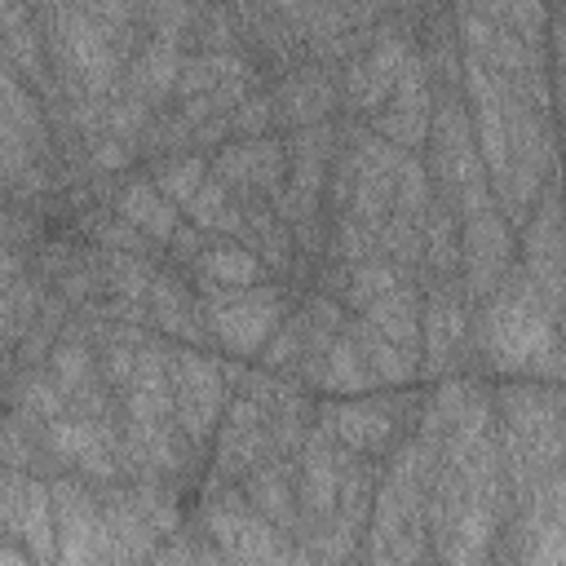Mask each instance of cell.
Returning a JSON list of instances; mask_svg holds the SVG:
<instances>
[{"instance_id": "6da1fadb", "label": "cell", "mask_w": 566, "mask_h": 566, "mask_svg": "<svg viewBox=\"0 0 566 566\" xmlns=\"http://www.w3.org/2000/svg\"><path fill=\"white\" fill-rule=\"evenodd\" d=\"M557 340V314L539 296V287L526 279L522 265L509 270L500 292L478 305V349L491 371L500 376H526L535 358H544Z\"/></svg>"}, {"instance_id": "7a4b0ae2", "label": "cell", "mask_w": 566, "mask_h": 566, "mask_svg": "<svg viewBox=\"0 0 566 566\" xmlns=\"http://www.w3.org/2000/svg\"><path fill=\"white\" fill-rule=\"evenodd\" d=\"M208 336L217 349H226L239 363H252L265 354L283 318L292 314V292L283 283H256L239 292H199Z\"/></svg>"}, {"instance_id": "3957f363", "label": "cell", "mask_w": 566, "mask_h": 566, "mask_svg": "<svg viewBox=\"0 0 566 566\" xmlns=\"http://www.w3.org/2000/svg\"><path fill=\"white\" fill-rule=\"evenodd\" d=\"M168 380H172V407L181 438L203 455L217 442V429L226 420V407L234 398L226 380V363L217 354H203L195 345L168 340Z\"/></svg>"}, {"instance_id": "277c9868", "label": "cell", "mask_w": 566, "mask_h": 566, "mask_svg": "<svg viewBox=\"0 0 566 566\" xmlns=\"http://www.w3.org/2000/svg\"><path fill=\"white\" fill-rule=\"evenodd\" d=\"M526 279L539 287L548 310L566 314V190L557 177H548L531 221L522 226V261Z\"/></svg>"}, {"instance_id": "5b68a950", "label": "cell", "mask_w": 566, "mask_h": 566, "mask_svg": "<svg viewBox=\"0 0 566 566\" xmlns=\"http://www.w3.org/2000/svg\"><path fill=\"white\" fill-rule=\"evenodd\" d=\"M0 517H4V539L22 544L35 566L57 562V509H53V478L40 473H18L4 469L0 486Z\"/></svg>"}, {"instance_id": "8992f818", "label": "cell", "mask_w": 566, "mask_h": 566, "mask_svg": "<svg viewBox=\"0 0 566 566\" xmlns=\"http://www.w3.org/2000/svg\"><path fill=\"white\" fill-rule=\"evenodd\" d=\"M460 248H464V261H460L464 296L469 305H486L509 279V270L517 265V230L504 221L500 208H486L478 217H464Z\"/></svg>"}, {"instance_id": "52a82bcc", "label": "cell", "mask_w": 566, "mask_h": 566, "mask_svg": "<svg viewBox=\"0 0 566 566\" xmlns=\"http://www.w3.org/2000/svg\"><path fill=\"white\" fill-rule=\"evenodd\" d=\"M407 407H411V398H402L398 389H389V394H363V398H340V402H323L336 442L349 447L354 455H367V460H380V455H389V451L402 442L398 429L411 424V420L402 416Z\"/></svg>"}, {"instance_id": "ba28073f", "label": "cell", "mask_w": 566, "mask_h": 566, "mask_svg": "<svg viewBox=\"0 0 566 566\" xmlns=\"http://www.w3.org/2000/svg\"><path fill=\"white\" fill-rule=\"evenodd\" d=\"M420 310V376L447 380L455 371L460 345L469 336V296L460 279H433Z\"/></svg>"}, {"instance_id": "9c48e42d", "label": "cell", "mask_w": 566, "mask_h": 566, "mask_svg": "<svg viewBox=\"0 0 566 566\" xmlns=\"http://www.w3.org/2000/svg\"><path fill=\"white\" fill-rule=\"evenodd\" d=\"M270 455V411L243 394L230 398L226 407V420L217 429V442H212V478H226V482H243L261 460Z\"/></svg>"}, {"instance_id": "30bf717a", "label": "cell", "mask_w": 566, "mask_h": 566, "mask_svg": "<svg viewBox=\"0 0 566 566\" xmlns=\"http://www.w3.org/2000/svg\"><path fill=\"white\" fill-rule=\"evenodd\" d=\"M270 93H274L279 124H283L287 133L310 128V124H327L332 111L340 106V84H336V75H332L323 62H314V57H305V62L292 66V71H283Z\"/></svg>"}, {"instance_id": "8fae6325", "label": "cell", "mask_w": 566, "mask_h": 566, "mask_svg": "<svg viewBox=\"0 0 566 566\" xmlns=\"http://www.w3.org/2000/svg\"><path fill=\"white\" fill-rule=\"evenodd\" d=\"M150 323L172 345H195V349L212 345L208 318H203V301H199L195 283H181L168 270H159L155 287H150Z\"/></svg>"}, {"instance_id": "7c38bea8", "label": "cell", "mask_w": 566, "mask_h": 566, "mask_svg": "<svg viewBox=\"0 0 566 566\" xmlns=\"http://www.w3.org/2000/svg\"><path fill=\"white\" fill-rule=\"evenodd\" d=\"M243 495L248 504L270 522L279 526L283 535L296 539L301 531V500H296V455H265L243 482Z\"/></svg>"}, {"instance_id": "4fadbf2b", "label": "cell", "mask_w": 566, "mask_h": 566, "mask_svg": "<svg viewBox=\"0 0 566 566\" xmlns=\"http://www.w3.org/2000/svg\"><path fill=\"white\" fill-rule=\"evenodd\" d=\"M181 66H186V49L177 40H164V35H146V44L133 53V62L124 66V80L119 88L150 102L155 111H164L168 97H177V80H181Z\"/></svg>"}, {"instance_id": "5bb4252c", "label": "cell", "mask_w": 566, "mask_h": 566, "mask_svg": "<svg viewBox=\"0 0 566 566\" xmlns=\"http://www.w3.org/2000/svg\"><path fill=\"white\" fill-rule=\"evenodd\" d=\"M133 230H142L150 243H159V248H168L172 243V234L181 230V208L150 181V172H137V177H124L119 181V190H115V203H111Z\"/></svg>"}, {"instance_id": "9a60e30c", "label": "cell", "mask_w": 566, "mask_h": 566, "mask_svg": "<svg viewBox=\"0 0 566 566\" xmlns=\"http://www.w3.org/2000/svg\"><path fill=\"white\" fill-rule=\"evenodd\" d=\"M190 274H195V292H239V287L274 283L265 261L248 243H234V239H212L190 265Z\"/></svg>"}, {"instance_id": "2e32d148", "label": "cell", "mask_w": 566, "mask_h": 566, "mask_svg": "<svg viewBox=\"0 0 566 566\" xmlns=\"http://www.w3.org/2000/svg\"><path fill=\"white\" fill-rule=\"evenodd\" d=\"M97 500H102V517L115 535V544L128 553L133 566H146L159 548H164V535L155 531V522L146 517V509L137 504L133 486L119 482V486H97Z\"/></svg>"}, {"instance_id": "e0dca14e", "label": "cell", "mask_w": 566, "mask_h": 566, "mask_svg": "<svg viewBox=\"0 0 566 566\" xmlns=\"http://www.w3.org/2000/svg\"><path fill=\"white\" fill-rule=\"evenodd\" d=\"M349 332H354V340H358V349H363L380 389H402V385L420 380V349H407V345L380 336L367 318H349Z\"/></svg>"}, {"instance_id": "ac0fdd59", "label": "cell", "mask_w": 566, "mask_h": 566, "mask_svg": "<svg viewBox=\"0 0 566 566\" xmlns=\"http://www.w3.org/2000/svg\"><path fill=\"white\" fill-rule=\"evenodd\" d=\"M239 75H256V66H252V57L243 49H199V53H186V66H181V80H177V102L208 97L226 80H239Z\"/></svg>"}, {"instance_id": "d6986e66", "label": "cell", "mask_w": 566, "mask_h": 566, "mask_svg": "<svg viewBox=\"0 0 566 566\" xmlns=\"http://www.w3.org/2000/svg\"><path fill=\"white\" fill-rule=\"evenodd\" d=\"M460 212L442 199H433L420 234H424V270L433 279H460V261H464V248H460Z\"/></svg>"}, {"instance_id": "ffe728a7", "label": "cell", "mask_w": 566, "mask_h": 566, "mask_svg": "<svg viewBox=\"0 0 566 566\" xmlns=\"http://www.w3.org/2000/svg\"><path fill=\"white\" fill-rule=\"evenodd\" d=\"M420 283H402V287H394L389 296H380L376 305H367L358 318H367L380 336H389V340H398V345H407V349H420Z\"/></svg>"}, {"instance_id": "44dd1931", "label": "cell", "mask_w": 566, "mask_h": 566, "mask_svg": "<svg viewBox=\"0 0 566 566\" xmlns=\"http://www.w3.org/2000/svg\"><path fill=\"white\" fill-rule=\"evenodd\" d=\"M318 389L340 394V398H363V394H376V389H380L376 376H371V367H367V358H363V349H358V340H354V332H349V323H345V332L336 336V345L327 349Z\"/></svg>"}, {"instance_id": "7402d4cb", "label": "cell", "mask_w": 566, "mask_h": 566, "mask_svg": "<svg viewBox=\"0 0 566 566\" xmlns=\"http://www.w3.org/2000/svg\"><path fill=\"white\" fill-rule=\"evenodd\" d=\"M336 84H340V106L349 111V115H376V111H385V102L394 97V80H385L371 62H367V53H354L340 71H336Z\"/></svg>"}, {"instance_id": "603a6c76", "label": "cell", "mask_w": 566, "mask_h": 566, "mask_svg": "<svg viewBox=\"0 0 566 566\" xmlns=\"http://www.w3.org/2000/svg\"><path fill=\"white\" fill-rule=\"evenodd\" d=\"M49 376L57 380V389H62L66 402H71L75 394H84L88 385L102 380L97 349H93L88 340H71V336H62V340L53 345V354H49Z\"/></svg>"}, {"instance_id": "cb8c5ba5", "label": "cell", "mask_w": 566, "mask_h": 566, "mask_svg": "<svg viewBox=\"0 0 566 566\" xmlns=\"http://www.w3.org/2000/svg\"><path fill=\"white\" fill-rule=\"evenodd\" d=\"M208 172H212V159H208L203 150H186V155H172V159L150 164V181H155L177 208H186V203L195 199V190L208 181Z\"/></svg>"}, {"instance_id": "d4e9b609", "label": "cell", "mask_w": 566, "mask_h": 566, "mask_svg": "<svg viewBox=\"0 0 566 566\" xmlns=\"http://www.w3.org/2000/svg\"><path fill=\"white\" fill-rule=\"evenodd\" d=\"M411 274L407 270H398L389 256H371V261H363V265H354L349 270V287H345V310L349 314H363L367 305H376L380 296H389L394 287H402Z\"/></svg>"}, {"instance_id": "484cf974", "label": "cell", "mask_w": 566, "mask_h": 566, "mask_svg": "<svg viewBox=\"0 0 566 566\" xmlns=\"http://www.w3.org/2000/svg\"><path fill=\"white\" fill-rule=\"evenodd\" d=\"M433 199H438V190H433L429 164H424L420 155H407V164H402V172H398V190H394V212L407 217V221H416V226H424Z\"/></svg>"}, {"instance_id": "4316f807", "label": "cell", "mask_w": 566, "mask_h": 566, "mask_svg": "<svg viewBox=\"0 0 566 566\" xmlns=\"http://www.w3.org/2000/svg\"><path fill=\"white\" fill-rule=\"evenodd\" d=\"M230 203H234V190H230L221 177H212V172H208V181L195 190V199L181 208V217H186L190 226H199V230L212 239V230H217V221L226 217V208H230Z\"/></svg>"}, {"instance_id": "83f0119b", "label": "cell", "mask_w": 566, "mask_h": 566, "mask_svg": "<svg viewBox=\"0 0 566 566\" xmlns=\"http://www.w3.org/2000/svg\"><path fill=\"white\" fill-rule=\"evenodd\" d=\"M274 124H279V111H274V93H270V88H256V93L230 115V133H234V142L270 137Z\"/></svg>"}, {"instance_id": "f1b7e54d", "label": "cell", "mask_w": 566, "mask_h": 566, "mask_svg": "<svg viewBox=\"0 0 566 566\" xmlns=\"http://www.w3.org/2000/svg\"><path fill=\"white\" fill-rule=\"evenodd\" d=\"M212 239L199 230V226H190V221H181V230L172 234V243H168V256L177 261V265H195L199 261V252L208 248Z\"/></svg>"}, {"instance_id": "f546056e", "label": "cell", "mask_w": 566, "mask_h": 566, "mask_svg": "<svg viewBox=\"0 0 566 566\" xmlns=\"http://www.w3.org/2000/svg\"><path fill=\"white\" fill-rule=\"evenodd\" d=\"M0 566H35V562L27 557V548H22V544H9V539H4V553H0Z\"/></svg>"}, {"instance_id": "4dcf8cb0", "label": "cell", "mask_w": 566, "mask_h": 566, "mask_svg": "<svg viewBox=\"0 0 566 566\" xmlns=\"http://www.w3.org/2000/svg\"><path fill=\"white\" fill-rule=\"evenodd\" d=\"M424 566H438V562H424Z\"/></svg>"}]
</instances>
